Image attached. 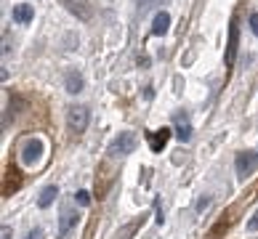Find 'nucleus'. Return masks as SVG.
Masks as SVG:
<instances>
[{
    "label": "nucleus",
    "instance_id": "f3484780",
    "mask_svg": "<svg viewBox=\"0 0 258 239\" xmlns=\"http://www.w3.org/2000/svg\"><path fill=\"white\" fill-rule=\"evenodd\" d=\"M250 27H253V35L258 37V11H255V14H250Z\"/></svg>",
    "mask_w": 258,
    "mask_h": 239
},
{
    "label": "nucleus",
    "instance_id": "dca6fc26",
    "mask_svg": "<svg viewBox=\"0 0 258 239\" xmlns=\"http://www.w3.org/2000/svg\"><path fill=\"white\" fill-rule=\"evenodd\" d=\"M247 228H250V231H258V210L253 213V218H250V221H247Z\"/></svg>",
    "mask_w": 258,
    "mask_h": 239
},
{
    "label": "nucleus",
    "instance_id": "4468645a",
    "mask_svg": "<svg viewBox=\"0 0 258 239\" xmlns=\"http://www.w3.org/2000/svg\"><path fill=\"white\" fill-rule=\"evenodd\" d=\"M75 202H78V205H91V191H85V189H80L78 191V194H75Z\"/></svg>",
    "mask_w": 258,
    "mask_h": 239
},
{
    "label": "nucleus",
    "instance_id": "0eeeda50",
    "mask_svg": "<svg viewBox=\"0 0 258 239\" xmlns=\"http://www.w3.org/2000/svg\"><path fill=\"white\" fill-rule=\"evenodd\" d=\"M61 6H64L70 14H75L78 19H83V22H88V19L93 16L88 0H61Z\"/></svg>",
    "mask_w": 258,
    "mask_h": 239
},
{
    "label": "nucleus",
    "instance_id": "1a4fd4ad",
    "mask_svg": "<svg viewBox=\"0 0 258 239\" xmlns=\"http://www.w3.org/2000/svg\"><path fill=\"white\" fill-rule=\"evenodd\" d=\"M32 19H35V8H32L30 3L14 6V22H16V24H30Z\"/></svg>",
    "mask_w": 258,
    "mask_h": 239
},
{
    "label": "nucleus",
    "instance_id": "39448f33",
    "mask_svg": "<svg viewBox=\"0 0 258 239\" xmlns=\"http://www.w3.org/2000/svg\"><path fill=\"white\" fill-rule=\"evenodd\" d=\"M78 221H80V213L75 207H61V213H59V239H64L67 234L72 231L75 226H78Z\"/></svg>",
    "mask_w": 258,
    "mask_h": 239
},
{
    "label": "nucleus",
    "instance_id": "9d476101",
    "mask_svg": "<svg viewBox=\"0 0 258 239\" xmlns=\"http://www.w3.org/2000/svg\"><path fill=\"white\" fill-rule=\"evenodd\" d=\"M168 27H170V14H165V11L155 14V22H152V35H155V37L168 35Z\"/></svg>",
    "mask_w": 258,
    "mask_h": 239
},
{
    "label": "nucleus",
    "instance_id": "f03ea898",
    "mask_svg": "<svg viewBox=\"0 0 258 239\" xmlns=\"http://www.w3.org/2000/svg\"><path fill=\"white\" fill-rule=\"evenodd\" d=\"M133 149H136V136L125 130V133H117V136L109 141L107 154L109 157H128V154H133Z\"/></svg>",
    "mask_w": 258,
    "mask_h": 239
},
{
    "label": "nucleus",
    "instance_id": "7ed1b4c3",
    "mask_svg": "<svg viewBox=\"0 0 258 239\" xmlns=\"http://www.w3.org/2000/svg\"><path fill=\"white\" fill-rule=\"evenodd\" d=\"M88 122H91V112H88V107H83V104H75V107L67 109V125H70L72 133H85Z\"/></svg>",
    "mask_w": 258,
    "mask_h": 239
},
{
    "label": "nucleus",
    "instance_id": "f8f14e48",
    "mask_svg": "<svg viewBox=\"0 0 258 239\" xmlns=\"http://www.w3.org/2000/svg\"><path fill=\"white\" fill-rule=\"evenodd\" d=\"M59 197V189L56 186H45L43 191H40V197H37V207H48V205H53V199Z\"/></svg>",
    "mask_w": 258,
    "mask_h": 239
},
{
    "label": "nucleus",
    "instance_id": "6e6552de",
    "mask_svg": "<svg viewBox=\"0 0 258 239\" xmlns=\"http://www.w3.org/2000/svg\"><path fill=\"white\" fill-rule=\"evenodd\" d=\"M173 122H176V138L186 143L189 138H192V125L186 122V114H184V112L173 114Z\"/></svg>",
    "mask_w": 258,
    "mask_h": 239
},
{
    "label": "nucleus",
    "instance_id": "ddd939ff",
    "mask_svg": "<svg viewBox=\"0 0 258 239\" xmlns=\"http://www.w3.org/2000/svg\"><path fill=\"white\" fill-rule=\"evenodd\" d=\"M67 91H70V93H80L83 91V74L78 72V69H72L70 74H67Z\"/></svg>",
    "mask_w": 258,
    "mask_h": 239
},
{
    "label": "nucleus",
    "instance_id": "2eb2a0df",
    "mask_svg": "<svg viewBox=\"0 0 258 239\" xmlns=\"http://www.w3.org/2000/svg\"><path fill=\"white\" fill-rule=\"evenodd\" d=\"M27 239H43V228L40 226H35L30 234H27Z\"/></svg>",
    "mask_w": 258,
    "mask_h": 239
},
{
    "label": "nucleus",
    "instance_id": "9b49d317",
    "mask_svg": "<svg viewBox=\"0 0 258 239\" xmlns=\"http://www.w3.org/2000/svg\"><path fill=\"white\" fill-rule=\"evenodd\" d=\"M168 138H170V130H168V128H160V130H155V133H149V146H152V151H162V149H165V143H168Z\"/></svg>",
    "mask_w": 258,
    "mask_h": 239
},
{
    "label": "nucleus",
    "instance_id": "f257e3e1",
    "mask_svg": "<svg viewBox=\"0 0 258 239\" xmlns=\"http://www.w3.org/2000/svg\"><path fill=\"white\" fill-rule=\"evenodd\" d=\"M45 154V143L40 138H27L22 141V149H19V160H22L24 168H35L37 162Z\"/></svg>",
    "mask_w": 258,
    "mask_h": 239
},
{
    "label": "nucleus",
    "instance_id": "a211bd4d",
    "mask_svg": "<svg viewBox=\"0 0 258 239\" xmlns=\"http://www.w3.org/2000/svg\"><path fill=\"white\" fill-rule=\"evenodd\" d=\"M14 236V228L11 226H3V231H0V239H11Z\"/></svg>",
    "mask_w": 258,
    "mask_h": 239
},
{
    "label": "nucleus",
    "instance_id": "20e7f679",
    "mask_svg": "<svg viewBox=\"0 0 258 239\" xmlns=\"http://www.w3.org/2000/svg\"><path fill=\"white\" fill-rule=\"evenodd\" d=\"M258 168V151H240L234 157V170H237V178H247Z\"/></svg>",
    "mask_w": 258,
    "mask_h": 239
},
{
    "label": "nucleus",
    "instance_id": "423d86ee",
    "mask_svg": "<svg viewBox=\"0 0 258 239\" xmlns=\"http://www.w3.org/2000/svg\"><path fill=\"white\" fill-rule=\"evenodd\" d=\"M237 45H240V24H237V19H232V24H229V43H226V66H232L234 59H237Z\"/></svg>",
    "mask_w": 258,
    "mask_h": 239
}]
</instances>
